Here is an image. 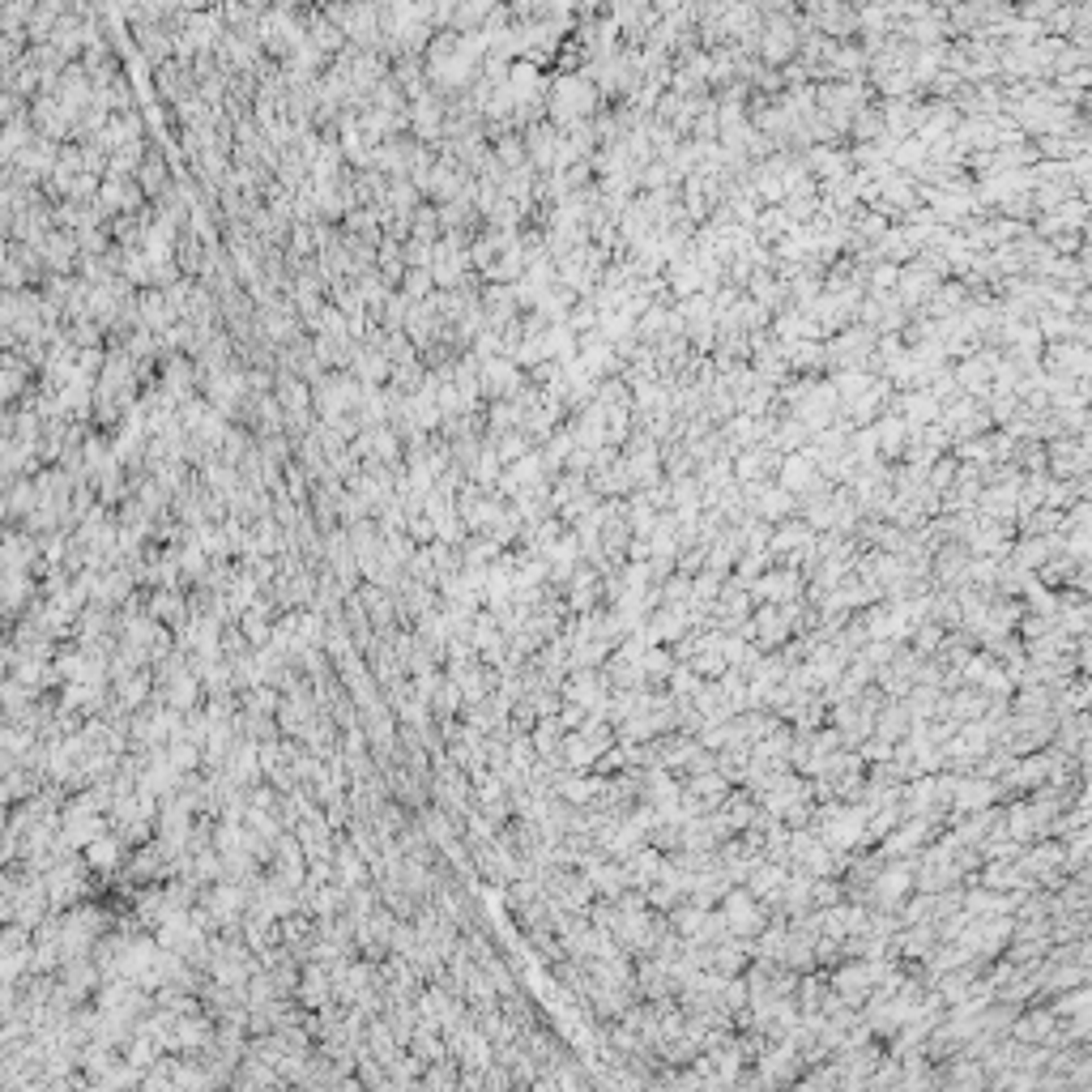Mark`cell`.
Wrapping results in <instances>:
<instances>
[{
	"instance_id": "obj_3",
	"label": "cell",
	"mask_w": 1092,
	"mask_h": 1092,
	"mask_svg": "<svg viewBox=\"0 0 1092 1092\" xmlns=\"http://www.w3.org/2000/svg\"><path fill=\"white\" fill-rule=\"evenodd\" d=\"M141 179H145V188H150V193H154V188H162V162H158V158H150V162H145V176H141Z\"/></svg>"
},
{
	"instance_id": "obj_1",
	"label": "cell",
	"mask_w": 1092,
	"mask_h": 1092,
	"mask_svg": "<svg viewBox=\"0 0 1092 1092\" xmlns=\"http://www.w3.org/2000/svg\"><path fill=\"white\" fill-rule=\"evenodd\" d=\"M299 998H303L308 1007H325V1003H329V981H325V964H320V960H312L308 973L299 977Z\"/></svg>"
},
{
	"instance_id": "obj_2",
	"label": "cell",
	"mask_w": 1092,
	"mask_h": 1092,
	"mask_svg": "<svg viewBox=\"0 0 1092 1092\" xmlns=\"http://www.w3.org/2000/svg\"><path fill=\"white\" fill-rule=\"evenodd\" d=\"M86 866H90V871H116V866H120V840H116V837H98V840H90Z\"/></svg>"
}]
</instances>
